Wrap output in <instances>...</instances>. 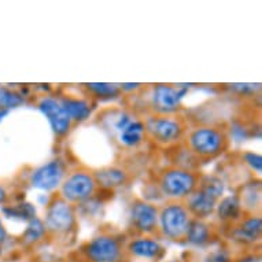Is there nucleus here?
<instances>
[{
    "mask_svg": "<svg viewBox=\"0 0 262 262\" xmlns=\"http://www.w3.org/2000/svg\"><path fill=\"white\" fill-rule=\"evenodd\" d=\"M262 231V220L259 215H251L249 219L242 220L241 224L233 229L235 241L241 243H254L259 241Z\"/></svg>",
    "mask_w": 262,
    "mask_h": 262,
    "instance_id": "nucleus-13",
    "label": "nucleus"
},
{
    "mask_svg": "<svg viewBox=\"0 0 262 262\" xmlns=\"http://www.w3.org/2000/svg\"><path fill=\"white\" fill-rule=\"evenodd\" d=\"M63 176L64 163L60 159H54L43 166H40L39 169H36L30 177V183L35 188L52 191L62 184Z\"/></svg>",
    "mask_w": 262,
    "mask_h": 262,
    "instance_id": "nucleus-9",
    "label": "nucleus"
},
{
    "mask_svg": "<svg viewBox=\"0 0 262 262\" xmlns=\"http://www.w3.org/2000/svg\"><path fill=\"white\" fill-rule=\"evenodd\" d=\"M199 179L201 176L189 169L180 168V166L169 168L161 173L159 188L165 196L180 201L187 198L198 188Z\"/></svg>",
    "mask_w": 262,
    "mask_h": 262,
    "instance_id": "nucleus-2",
    "label": "nucleus"
},
{
    "mask_svg": "<svg viewBox=\"0 0 262 262\" xmlns=\"http://www.w3.org/2000/svg\"><path fill=\"white\" fill-rule=\"evenodd\" d=\"M215 213H217V217H219L220 221H223V223L239 221L242 213H243L239 196L229 195V196L220 199L217 202V206H215Z\"/></svg>",
    "mask_w": 262,
    "mask_h": 262,
    "instance_id": "nucleus-14",
    "label": "nucleus"
},
{
    "mask_svg": "<svg viewBox=\"0 0 262 262\" xmlns=\"http://www.w3.org/2000/svg\"><path fill=\"white\" fill-rule=\"evenodd\" d=\"M24 103V98L17 92L0 88V110L9 112L10 108L18 107L19 104Z\"/></svg>",
    "mask_w": 262,
    "mask_h": 262,
    "instance_id": "nucleus-23",
    "label": "nucleus"
},
{
    "mask_svg": "<svg viewBox=\"0 0 262 262\" xmlns=\"http://www.w3.org/2000/svg\"><path fill=\"white\" fill-rule=\"evenodd\" d=\"M158 214L157 206L146 201H136L130 207L132 225L140 233H152L158 228Z\"/></svg>",
    "mask_w": 262,
    "mask_h": 262,
    "instance_id": "nucleus-11",
    "label": "nucleus"
},
{
    "mask_svg": "<svg viewBox=\"0 0 262 262\" xmlns=\"http://www.w3.org/2000/svg\"><path fill=\"white\" fill-rule=\"evenodd\" d=\"M146 134L144 122L142 121H132L130 124L120 132V140L122 144L128 147H135L143 142Z\"/></svg>",
    "mask_w": 262,
    "mask_h": 262,
    "instance_id": "nucleus-19",
    "label": "nucleus"
},
{
    "mask_svg": "<svg viewBox=\"0 0 262 262\" xmlns=\"http://www.w3.org/2000/svg\"><path fill=\"white\" fill-rule=\"evenodd\" d=\"M7 114H9V112H6V110H0V121L3 120Z\"/></svg>",
    "mask_w": 262,
    "mask_h": 262,
    "instance_id": "nucleus-31",
    "label": "nucleus"
},
{
    "mask_svg": "<svg viewBox=\"0 0 262 262\" xmlns=\"http://www.w3.org/2000/svg\"><path fill=\"white\" fill-rule=\"evenodd\" d=\"M94 177L96 184L103 188L112 189L124 185L128 180V173L118 168H106L98 173H94Z\"/></svg>",
    "mask_w": 262,
    "mask_h": 262,
    "instance_id": "nucleus-16",
    "label": "nucleus"
},
{
    "mask_svg": "<svg viewBox=\"0 0 262 262\" xmlns=\"http://www.w3.org/2000/svg\"><path fill=\"white\" fill-rule=\"evenodd\" d=\"M62 107L68 116L70 117L72 121H85L86 118H90L91 116V107L90 104L86 103L85 100L81 99H72V98H64V99L59 100Z\"/></svg>",
    "mask_w": 262,
    "mask_h": 262,
    "instance_id": "nucleus-18",
    "label": "nucleus"
},
{
    "mask_svg": "<svg viewBox=\"0 0 262 262\" xmlns=\"http://www.w3.org/2000/svg\"><path fill=\"white\" fill-rule=\"evenodd\" d=\"M5 237H6L5 227H3V223H2V220H0V250H2V246H3Z\"/></svg>",
    "mask_w": 262,
    "mask_h": 262,
    "instance_id": "nucleus-28",
    "label": "nucleus"
},
{
    "mask_svg": "<svg viewBox=\"0 0 262 262\" xmlns=\"http://www.w3.org/2000/svg\"><path fill=\"white\" fill-rule=\"evenodd\" d=\"M205 262H232V259H231V255L228 254V251L220 249L209 254Z\"/></svg>",
    "mask_w": 262,
    "mask_h": 262,
    "instance_id": "nucleus-26",
    "label": "nucleus"
},
{
    "mask_svg": "<svg viewBox=\"0 0 262 262\" xmlns=\"http://www.w3.org/2000/svg\"><path fill=\"white\" fill-rule=\"evenodd\" d=\"M88 90L96 96H99L102 99H113L120 95V86L116 84H106V82H91L86 84Z\"/></svg>",
    "mask_w": 262,
    "mask_h": 262,
    "instance_id": "nucleus-21",
    "label": "nucleus"
},
{
    "mask_svg": "<svg viewBox=\"0 0 262 262\" xmlns=\"http://www.w3.org/2000/svg\"><path fill=\"white\" fill-rule=\"evenodd\" d=\"M47 232V229H46V225L40 219L35 217V219H32L28 224V228H26L25 231V241L29 242V243H35V242L40 241L41 237L46 235Z\"/></svg>",
    "mask_w": 262,
    "mask_h": 262,
    "instance_id": "nucleus-22",
    "label": "nucleus"
},
{
    "mask_svg": "<svg viewBox=\"0 0 262 262\" xmlns=\"http://www.w3.org/2000/svg\"><path fill=\"white\" fill-rule=\"evenodd\" d=\"M185 207L188 210L189 215L195 220H205L210 217L215 211L217 206V199L213 198L211 195L206 193L201 188H196L191 195L187 196Z\"/></svg>",
    "mask_w": 262,
    "mask_h": 262,
    "instance_id": "nucleus-12",
    "label": "nucleus"
},
{
    "mask_svg": "<svg viewBox=\"0 0 262 262\" xmlns=\"http://www.w3.org/2000/svg\"><path fill=\"white\" fill-rule=\"evenodd\" d=\"M146 132L151 138L163 144L177 142L184 134V128L176 117L154 116L144 124Z\"/></svg>",
    "mask_w": 262,
    "mask_h": 262,
    "instance_id": "nucleus-6",
    "label": "nucleus"
},
{
    "mask_svg": "<svg viewBox=\"0 0 262 262\" xmlns=\"http://www.w3.org/2000/svg\"><path fill=\"white\" fill-rule=\"evenodd\" d=\"M245 161L246 163L249 165L250 168L255 170V172L261 173L262 169V158L259 154H255V152H246L245 155Z\"/></svg>",
    "mask_w": 262,
    "mask_h": 262,
    "instance_id": "nucleus-25",
    "label": "nucleus"
},
{
    "mask_svg": "<svg viewBox=\"0 0 262 262\" xmlns=\"http://www.w3.org/2000/svg\"><path fill=\"white\" fill-rule=\"evenodd\" d=\"M84 254L92 262H117L122 255V247L117 237L99 235L86 243Z\"/></svg>",
    "mask_w": 262,
    "mask_h": 262,
    "instance_id": "nucleus-7",
    "label": "nucleus"
},
{
    "mask_svg": "<svg viewBox=\"0 0 262 262\" xmlns=\"http://www.w3.org/2000/svg\"><path fill=\"white\" fill-rule=\"evenodd\" d=\"M188 147L199 159H211L227 150L228 136L215 126H198L188 135Z\"/></svg>",
    "mask_w": 262,
    "mask_h": 262,
    "instance_id": "nucleus-1",
    "label": "nucleus"
},
{
    "mask_svg": "<svg viewBox=\"0 0 262 262\" xmlns=\"http://www.w3.org/2000/svg\"><path fill=\"white\" fill-rule=\"evenodd\" d=\"M96 181L92 173L85 170H77L70 173L68 179L60 185V198L66 202L81 203L85 202L96 191Z\"/></svg>",
    "mask_w": 262,
    "mask_h": 262,
    "instance_id": "nucleus-4",
    "label": "nucleus"
},
{
    "mask_svg": "<svg viewBox=\"0 0 262 262\" xmlns=\"http://www.w3.org/2000/svg\"><path fill=\"white\" fill-rule=\"evenodd\" d=\"M198 188H201L202 191H205L206 193L211 195L213 198H215L217 201L221 199L224 193V183L221 179L215 176H203L199 179V185Z\"/></svg>",
    "mask_w": 262,
    "mask_h": 262,
    "instance_id": "nucleus-20",
    "label": "nucleus"
},
{
    "mask_svg": "<svg viewBox=\"0 0 262 262\" xmlns=\"http://www.w3.org/2000/svg\"><path fill=\"white\" fill-rule=\"evenodd\" d=\"M128 251L139 258H158L163 253V247L152 237H138L129 243Z\"/></svg>",
    "mask_w": 262,
    "mask_h": 262,
    "instance_id": "nucleus-15",
    "label": "nucleus"
},
{
    "mask_svg": "<svg viewBox=\"0 0 262 262\" xmlns=\"http://www.w3.org/2000/svg\"><path fill=\"white\" fill-rule=\"evenodd\" d=\"M6 198H7V195H6L5 188H3V187L0 185V205L6 202Z\"/></svg>",
    "mask_w": 262,
    "mask_h": 262,
    "instance_id": "nucleus-29",
    "label": "nucleus"
},
{
    "mask_svg": "<svg viewBox=\"0 0 262 262\" xmlns=\"http://www.w3.org/2000/svg\"><path fill=\"white\" fill-rule=\"evenodd\" d=\"M185 86H172L157 84L152 88V106L157 116H172L180 108L181 99L187 94Z\"/></svg>",
    "mask_w": 262,
    "mask_h": 262,
    "instance_id": "nucleus-8",
    "label": "nucleus"
},
{
    "mask_svg": "<svg viewBox=\"0 0 262 262\" xmlns=\"http://www.w3.org/2000/svg\"><path fill=\"white\" fill-rule=\"evenodd\" d=\"M192 217L189 215L187 207L181 202H170L161 209L158 214V224L163 236L170 241L184 239L188 225Z\"/></svg>",
    "mask_w": 262,
    "mask_h": 262,
    "instance_id": "nucleus-3",
    "label": "nucleus"
},
{
    "mask_svg": "<svg viewBox=\"0 0 262 262\" xmlns=\"http://www.w3.org/2000/svg\"><path fill=\"white\" fill-rule=\"evenodd\" d=\"M241 262H258V261L255 259V257H246V258H243Z\"/></svg>",
    "mask_w": 262,
    "mask_h": 262,
    "instance_id": "nucleus-30",
    "label": "nucleus"
},
{
    "mask_svg": "<svg viewBox=\"0 0 262 262\" xmlns=\"http://www.w3.org/2000/svg\"><path fill=\"white\" fill-rule=\"evenodd\" d=\"M6 214L9 217H14V219H21L25 221H30L32 219L36 217V209L30 203H21L18 206H13L10 209H3Z\"/></svg>",
    "mask_w": 262,
    "mask_h": 262,
    "instance_id": "nucleus-24",
    "label": "nucleus"
},
{
    "mask_svg": "<svg viewBox=\"0 0 262 262\" xmlns=\"http://www.w3.org/2000/svg\"><path fill=\"white\" fill-rule=\"evenodd\" d=\"M40 112L43 113L46 118L51 125L52 132L56 136H64L70 130L72 126V120L64 112L59 100L54 98H43L39 103Z\"/></svg>",
    "mask_w": 262,
    "mask_h": 262,
    "instance_id": "nucleus-10",
    "label": "nucleus"
},
{
    "mask_svg": "<svg viewBox=\"0 0 262 262\" xmlns=\"http://www.w3.org/2000/svg\"><path fill=\"white\" fill-rule=\"evenodd\" d=\"M132 118H130V117L128 116V114H124V116H121L120 117V120L117 121V124H116V128L118 129V130H122V129H125L126 128V126H128L129 124H130V122H132Z\"/></svg>",
    "mask_w": 262,
    "mask_h": 262,
    "instance_id": "nucleus-27",
    "label": "nucleus"
},
{
    "mask_svg": "<svg viewBox=\"0 0 262 262\" xmlns=\"http://www.w3.org/2000/svg\"><path fill=\"white\" fill-rule=\"evenodd\" d=\"M187 242L195 246H203L209 243L211 239V227L203 220H191L185 237Z\"/></svg>",
    "mask_w": 262,
    "mask_h": 262,
    "instance_id": "nucleus-17",
    "label": "nucleus"
},
{
    "mask_svg": "<svg viewBox=\"0 0 262 262\" xmlns=\"http://www.w3.org/2000/svg\"><path fill=\"white\" fill-rule=\"evenodd\" d=\"M74 223L76 214L73 206L60 196L52 199L46 211V229L56 235L68 233L74 227Z\"/></svg>",
    "mask_w": 262,
    "mask_h": 262,
    "instance_id": "nucleus-5",
    "label": "nucleus"
}]
</instances>
